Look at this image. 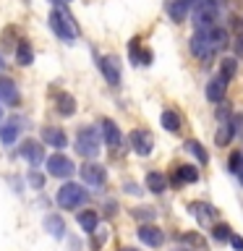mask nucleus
<instances>
[{"label": "nucleus", "mask_w": 243, "mask_h": 251, "mask_svg": "<svg viewBox=\"0 0 243 251\" xmlns=\"http://www.w3.org/2000/svg\"><path fill=\"white\" fill-rule=\"evenodd\" d=\"M47 21H50V29H52L60 39H66V42H73V39L78 37V26H76L73 16H71L66 8H55Z\"/></svg>", "instance_id": "f257e3e1"}, {"label": "nucleus", "mask_w": 243, "mask_h": 251, "mask_svg": "<svg viewBox=\"0 0 243 251\" xmlns=\"http://www.w3.org/2000/svg\"><path fill=\"white\" fill-rule=\"evenodd\" d=\"M86 201V188L78 183H63L58 191V204L63 209H76Z\"/></svg>", "instance_id": "f03ea898"}, {"label": "nucleus", "mask_w": 243, "mask_h": 251, "mask_svg": "<svg viewBox=\"0 0 243 251\" xmlns=\"http://www.w3.org/2000/svg\"><path fill=\"white\" fill-rule=\"evenodd\" d=\"M76 152L86 160H94L99 154V133L94 128H81L76 136Z\"/></svg>", "instance_id": "7ed1b4c3"}, {"label": "nucleus", "mask_w": 243, "mask_h": 251, "mask_svg": "<svg viewBox=\"0 0 243 251\" xmlns=\"http://www.w3.org/2000/svg\"><path fill=\"white\" fill-rule=\"evenodd\" d=\"M196 31H209L217 26V5L209 0H201V5L196 8Z\"/></svg>", "instance_id": "20e7f679"}, {"label": "nucleus", "mask_w": 243, "mask_h": 251, "mask_svg": "<svg viewBox=\"0 0 243 251\" xmlns=\"http://www.w3.org/2000/svg\"><path fill=\"white\" fill-rule=\"evenodd\" d=\"M128 144H131V149H133L136 154L146 157V154H152V149H154V136H152L146 128H136V131H131Z\"/></svg>", "instance_id": "39448f33"}, {"label": "nucleus", "mask_w": 243, "mask_h": 251, "mask_svg": "<svg viewBox=\"0 0 243 251\" xmlns=\"http://www.w3.org/2000/svg\"><path fill=\"white\" fill-rule=\"evenodd\" d=\"M73 170H76V165L71 162V157H66V154H52L50 160H47V173L55 178H68Z\"/></svg>", "instance_id": "423d86ee"}, {"label": "nucleus", "mask_w": 243, "mask_h": 251, "mask_svg": "<svg viewBox=\"0 0 243 251\" xmlns=\"http://www.w3.org/2000/svg\"><path fill=\"white\" fill-rule=\"evenodd\" d=\"M21 157L31 165V168H37V165H42V160H45V147L34 139H26L21 144Z\"/></svg>", "instance_id": "0eeeda50"}, {"label": "nucleus", "mask_w": 243, "mask_h": 251, "mask_svg": "<svg viewBox=\"0 0 243 251\" xmlns=\"http://www.w3.org/2000/svg\"><path fill=\"white\" fill-rule=\"evenodd\" d=\"M99 68H102V74H105L107 84L121 86V66H118L115 55H102V58H99Z\"/></svg>", "instance_id": "6e6552de"}, {"label": "nucleus", "mask_w": 243, "mask_h": 251, "mask_svg": "<svg viewBox=\"0 0 243 251\" xmlns=\"http://www.w3.org/2000/svg\"><path fill=\"white\" fill-rule=\"evenodd\" d=\"M81 178L86 186H102L105 183V168L99 162H86L81 165Z\"/></svg>", "instance_id": "1a4fd4ad"}, {"label": "nucleus", "mask_w": 243, "mask_h": 251, "mask_svg": "<svg viewBox=\"0 0 243 251\" xmlns=\"http://www.w3.org/2000/svg\"><path fill=\"white\" fill-rule=\"evenodd\" d=\"M191 52L201 60H209L212 55H215V50H212V45L207 39V31H196V34L191 37Z\"/></svg>", "instance_id": "9d476101"}, {"label": "nucleus", "mask_w": 243, "mask_h": 251, "mask_svg": "<svg viewBox=\"0 0 243 251\" xmlns=\"http://www.w3.org/2000/svg\"><path fill=\"white\" fill-rule=\"evenodd\" d=\"M139 238H141V243L157 249V246H162V243H165V233L157 225H141L139 227Z\"/></svg>", "instance_id": "9b49d317"}, {"label": "nucleus", "mask_w": 243, "mask_h": 251, "mask_svg": "<svg viewBox=\"0 0 243 251\" xmlns=\"http://www.w3.org/2000/svg\"><path fill=\"white\" fill-rule=\"evenodd\" d=\"M225 92H227V78H225L222 74L215 76V78H212V81L207 84V100L215 102V105H219V102H222Z\"/></svg>", "instance_id": "f8f14e48"}, {"label": "nucleus", "mask_w": 243, "mask_h": 251, "mask_svg": "<svg viewBox=\"0 0 243 251\" xmlns=\"http://www.w3.org/2000/svg\"><path fill=\"white\" fill-rule=\"evenodd\" d=\"M19 86H16L13 78H5L0 76V102H5V105H19Z\"/></svg>", "instance_id": "ddd939ff"}, {"label": "nucleus", "mask_w": 243, "mask_h": 251, "mask_svg": "<svg viewBox=\"0 0 243 251\" xmlns=\"http://www.w3.org/2000/svg\"><path fill=\"white\" fill-rule=\"evenodd\" d=\"M128 58H131V63L149 66V63H152V52H149V50H141V39L133 37L131 42H128Z\"/></svg>", "instance_id": "4468645a"}, {"label": "nucleus", "mask_w": 243, "mask_h": 251, "mask_svg": "<svg viewBox=\"0 0 243 251\" xmlns=\"http://www.w3.org/2000/svg\"><path fill=\"white\" fill-rule=\"evenodd\" d=\"M102 136H105L107 147L110 149H118L123 144V136H121V128L113 123V121H102Z\"/></svg>", "instance_id": "2eb2a0df"}, {"label": "nucleus", "mask_w": 243, "mask_h": 251, "mask_svg": "<svg viewBox=\"0 0 243 251\" xmlns=\"http://www.w3.org/2000/svg\"><path fill=\"white\" fill-rule=\"evenodd\" d=\"M199 180V170L194 165H178V173H172V183H196Z\"/></svg>", "instance_id": "dca6fc26"}, {"label": "nucleus", "mask_w": 243, "mask_h": 251, "mask_svg": "<svg viewBox=\"0 0 243 251\" xmlns=\"http://www.w3.org/2000/svg\"><path fill=\"white\" fill-rule=\"evenodd\" d=\"M42 139L47 141L50 147H55V149H63L68 144V139H66V133H63L58 126H47V128L42 131Z\"/></svg>", "instance_id": "f3484780"}, {"label": "nucleus", "mask_w": 243, "mask_h": 251, "mask_svg": "<svg viewBox=\"0 0 243 251\" xmlns=\"http://www.w3.org/2000/svg\"><path fill=\"white\" fill-rule=\"evenodd\" d=\"M207 39H209V45H212V50H215V52L225 50V47L230 45V39H227V31H225L222 26L209 29V31H207Z\"/></svg>", "instance_id": "a211bd4d"}, {"label": "nucleus", "mask_w": 243, "mask_h": 251, "mask_svg": "<svg viewBox=\"0 0 243 251\" xmlns=\"http://www.w3.org/2000/svg\"><path fill=\"white\" fill-rule=\"evenodd\" d=\"M188 212H191V215L199 220V223H212V220H215V209L209 207V204H204V201H194V204H188Z\"/></svg>", "instance_id": "6ab92c4d"}, {"label": "nucleus", "mask_w": 243, "mask_h": 251, "mask_svg": "<svg viewBox=\"0 0 243 251\" xmlns=\"http://www.w3.org/2000/svg\"><path fill=\"white\" fill-rule=\"evenodd\" d=\"M235 123L233 121H227V123H219V128H217V133H215V141H217V147H227L233 141V136H235Z\"/></svg>", "instance_id": "aec40b11"}, {"label": "nucleus", "mask_w": 243, "mask_h": 251, "mask_svg": "<svg viewBox=\"0 0 243 251\" xmlns=\"http://www.w3.org/2000/svg\"><path fill=\"white\" fill-rule=\"evenodd\" d=\"M55 105H58V113H60V115H73V113H76V100L71 97L68 92H58Z\"/></svg>", "instance_id": "412c9836"}, {"label": "nucleus", "mask_w": 243, "mask_h": 251, "mask_svg": "<svg viewBox=\"0 0 243 251\" xmlns=\"http://www.w3.org/2000/svg\"><path fill=\"white\" fill-rule=\"evenodd\" d=\"M186 11H188L186 0H168V16L175 24H180V21L186 19Z\"/></svg>", "instance_id": "4be33fe9"}, {"label": "nucleus", "mask_w": 243, "mask_h": 251, "mask_svg": "<svg viewBox=\"0 0 243 251\" xmlns=\"http://www.w3.org/2000/svg\"><path fill=\"white\" fill-rule=\"evenodd\" d=\"M78 225H81V230H84V233H94V230H97V225H99L97 212H92V209L81 212V215H78Z\"/></svg>", "instance_id": "5701e85b"}, {"label": "nucleus", "mask_w": 243, "mask_h": 251, "mask_svg": "<svg viewBox=\"0 0 243 251\" xmlns=\"http://www.w3.org/2000/svg\"><path fill=\"white\" fill-rule=\"evenodd\" d=\"M31 60H34L31 45L26 42V39H21L19 47H16V63H19V66H31Z\"/></svg>", "instance_id": "b1692460"}, {"label": "nucleus", "mask_w": 243, "mask_h": 251, "mask_svg": "<svg viewBox=\"0 0 243 251\" xmlns=\"http://www.w3.org/2000/svg\"><path fill=\"white\" fill-rule=\"evenodd\" d=\"M146 188L152 194H162L165 188H168V178H165L162 173H149L146 176Z\"/></svg>", "instance_id": "393cba45"}, {"label": "nucleus", "mask_w": 243, "mask_h": 251, "mask_svg": "<svg viewBox=\"0 0 243 251\" xmlns=\"http://www.w3.org/2000/svg\"><path fill=\"white\" fill-rule=\"evenodd\" d=\"M16 136H19V123L8 121V123L0 126V141H3V144H13Z\"/></svg>", "instance_id": "a878e982"}, {"label": "nucleus", "mask_w": 243, "mask_h": 251, "mask_svg": "<svg viewBox=\"0 0 243 251\" xmlns=\"http://www.w3.org/2000/svg\"><path fill=\"white\" fill-rule=\"evenodd\" d=\"M45 225H47V230H50L55 238H63V235H66V223H63L58 215H47Z\"/></svg>", "instance_id": "bb28decb"}, {"label": "nucleus", "mask_w": 243, "mask_h": 251, "mask_svg": "<svg viewBox=\"0 0 243 251\" xmlns=\"http://www.w3.org/2000/svg\"><path fill=\"white\" fill-rule=\"evenodd\" d=\"M160 123H162L165 131H180V118H178V113H172V110H165Z\"/></svg>", "instance_id": "cd10ccee"}, {"label": "nucleus", "mask_w": 243, "mask_h": 251, "mask_svg": "<svg viewBox=\"0 0 243 251\" xmlns=\"http://www.w3.org/2000/svg\"><path fill=\"white\" fill-rule=\"evenodd\" d=\"M219 74L230 81V78L238 74V58H222V60H219Z\"/></svg>", "instance_id": "c85d7f7f"}, {"label": "nucleus", "mask_w": 243, "mask_h": 251, "mask_svg": "<svg viewBox=\"0 0 243 251\" xmlns=\"http://www.w3.org/2000/svg\"><path fill=\"white\" fill-rule=\"evenodd\" d=\"M186 149H188V152H191V154H194V157H196V160H199L201 165H207V162H209V154L204 152V147L199 144V141H188Z\"/></svg>", "instance_id": "c756f323"}, {"label": "nucleus", "mask_w": 243, "mask_h": 251, "mask_svg": "<svg viewBox=\"0 0 243 251\" xmlns=\"http://www.w3.org/2000/svg\"><path fill=\"white\" fill-rule=\"evenodd\" d=\"M230 227H227L225 223H217L215 227H212V238H215L217 243H222V241H230Z\"/></svg>", "instance_id": "7c9ffc66"}, {"label": "nucleus", "mask_w": 243, "mask_h": 251, "mask_svg": "<svg viewBox=\"0 0 243 251\" xmlns=\"http://www.w3.org/2000/svg\"><path fill=\"white\" fill-rule=\"evenodd\" d=\"M217 121L219 123H227V121H233V110L227 102H219V107H217Z\"/></svg>", "instance_id": "2f4dec72"}, {"label": "nucleus", "mask_w": 243, "mask_h": 251, "mask_svg": "<svg viewBox=\"0 0 243 251\" xmlns=\"http://www.w3.org/2000/svg\"><path fill=\"white\" fill-rule=\"evenodd\" d=\"M133 217H136V220H154V209L139 207V209H133Z\"/></svg>", "instance_id": "473e14b6"}, {"label": "nucleus", "mask_w": 243, "mask_h": 251, "mask_svg": "<svg viewBox=\"0 0 243 251\" xmlns=\"http://www.w3.org/2000/svg\"><path fill=\"white\" fill-rule=\"evenodd\" d=\"M241 165H243V154L241 152H233L230 154V173H238Z\"/></svg>", "instance_id": "72a5a7b5"}, {"label": "nucleus", "mask_w": 243, "mask_h": 251, "mask_svg": "<svg viewBox=\"0 0 243 251\" xmlns=\"http://www.w3.org/2000/svg\"><path fill=\"white\" fill-rule=\"evenodd\" d=\"M183 241L194 243V246H199V249L204 251V241H201V235H199V233H196V235H194V233H188V235H183Z\"/></svg>", "instance_id": "f704fd0d"}, {"label": "nucleus", "mask_w": 243, "mask_h": 251, "mask_svg": "<svg viewBox=\"0 0 243 251\" xmlns=\"http://www.w3.org/2000/svg\"><path fill=\"white\" fill-rule=\"evenodd\" d=\"M233 47H235V58H243V31H238V37H235Z\"/></svg>", "instance_id": "c9c22d12"}, {"label": "nucleus", "mask_w": 243, "mask_h": 251, "mask_svg": "<svg viewBox=\"0 0 243 251\" xmlns=\"http://www.w3.org/2000/svg\"><path fill=\"white\" fill-rule=\"evenodd\" d=\"M230 243H233L235 251H243V238H241V235H230Z\"/></svg>", "instance_id": "e433bc0d"}, {"label": "nucleus", "mask_w": 243, "mask_h": 251, "mask_svg": "<svg viewBox=\"0 0 243 251\" xmlns=\"http://www.w3.org/2000/svg\"><path fill=\"white\" fill-rule=\"evenodd\" d=\"M29 180H31V186H37V188H42V183H45V178H42V176H37V173H31Z\"/></svg>", "instance_id": "4c0bfd02"}, {"label": "nucleus", "mask_w": 243, "mask_h": 251, "mask_svg": "<svg viewBox=\"0 0 243 251\" xmlns=\"http://www.w3.org/2000/svg\"><path fill=\"white\" fill-rule=\"evenodd\" d=\"M186 5H188V8H199L201 0H186Z\"/></svg>", "instance_id": "58836bf2"}, {"label": "nucleus", "mask_w": 243, "mask_h": 251, "mask_svg": "<svg viewBox=\"0 0 243 251\" xmlns=\"http://www.w3.org/2000/svg\"><path fill=\"white\" fill-rule=\"evenodd\" d=\"M172 251H191V249H186V246H178V249H172Z\"/></svg>", "instance_id": "ea45409f"}, {"label": "nucleus", "mask_w": 243, "mask_h": 251, "mask_svg": "<svg viewBox=\"0 0 243 251\" xmlns=\"http://www.w3.org/2000/svg\"><path fill=\"white\" fill-rule=\"evenodd\" d=\"M238 178H241V183H243V165H241V170H238Z\"/></svg>", "instance_id": "a19ab883"}, {"label": "nucleus", "mask_w": 243, "mask_h": 251, "mask_svg": "<svg viewBox=\"0 0 243 251\" xmlns=\"http://www.w3.org/2000/svg\"><path fill=\"white\" fill-rule=\"evenodd\" d=\"M0 71H3V58H0Z\"/></svg>", "instance_id": "79ce46f5"}, {"label": "nucleus", "mask_w": 243, "mask_h": 251, "mask_svg": "<svg viewBox=\"0 0 243 251\" xmlns=\"http://www.w3.org/2000/svg\"><path fill=\"white\" fill-rule=\"evenodd\" d=\"M123 251H136V249H123Z\"/></svg>", "instance_id": "37998d69"}, {"label": "nucleus", "mask_w": 243, "mask_h": 251, "mask_svg": "<svg viewBox=\"0 0 243 251\" xmlns=\"http://www.w3.org/2000/svg\"><path fill=\"white\" fill-rule=\"evenodd\" d=\"M52 3H63V0H52Z\"/></svg>", "instance_id": "c03bdc74"}, {"label": "nucleus", "mask_w": 243, "mask_h": 251, "mask_svg": "<svg viewBox=\"0 0 243 251\" xmlns=\"http://www.w3.org/2000/svg\"><path fill=\"white\" fill-rule=\"evenodd\" d=\"M63 3H68V0H63Z\"/></svg>", "instance_id": "a18cd8bd"}]
</instances>
